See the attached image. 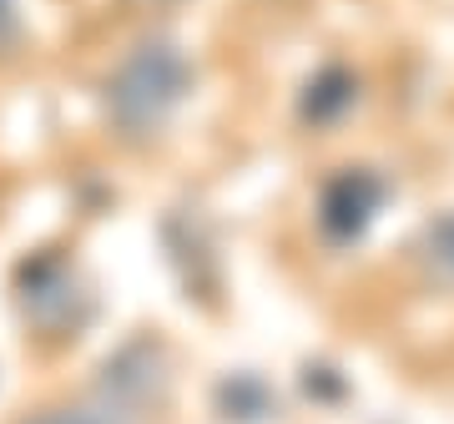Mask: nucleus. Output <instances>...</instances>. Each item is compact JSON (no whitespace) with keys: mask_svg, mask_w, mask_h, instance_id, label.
Instances as JSON below:
<instances>
[{"mask_svg":"<svg viewBox=\"0 0 454 424\" xmlns=\"http://www.w3.org/2000/svg\"><path fill=\"white\" fill-rule=\"evenodd\" d=\"M182 82H187V66L172 46H137L131 61H121V71L112 76V112L121 127L146 131L157 127L182 97Z\"/></svg>","mask_w":454,"mask_h":424,"instance_id":"obj_1","label":"nucleus"},{"mask_svg":"<svg viewBox=\"0 0 454 424\" xmlns=\"http://www.w3.org/2000/svg\"><path fill=\"white\" fill-rule=\"evenodd\" d=\"M424 253H429V268H434L444 283H454V217H444V223H434V228H429Z\"/></svg>","mask_w":454,"mask_h":424,"instance_id":"obj_2","label":"nucleus"},{"mask_svg":"<svg viewBox=\"0 0 454 424\" xmlns=\"http://www.w3.org/2000/svg\"><path fill=\"white\" fill-rule=\"evenodd\" d=\"M35 424H91V414H86V409H51V414H41Z\"/></svg>","mask_w":454,"mask_h":424,"instance_id":"obj_3","label":"nucleus"},{"mask_svg":"<svg viewBox=\"0 0 454 424\" xmlns=\"http://www.w3.org/2000/svg\"><path fill=\"white\" fill-rule=\"evenodd\" d=\"M0 26H11V5L5 0H0Z\"/></svg>","mask_w":454,"mask_h":424,"instance_id":"obj_4","label":"nucleus"}]
</instances>
